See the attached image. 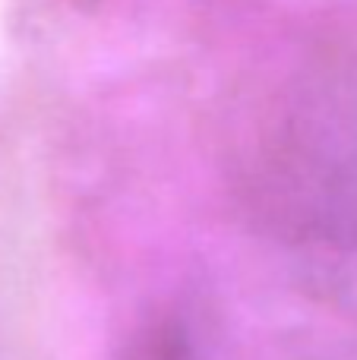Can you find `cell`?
<instances>
[{
    "instance_id": "1",
    "label": "cell",
    "mask_w": 357,
    "mask_h": 360,
    "mask_svg": "<svg viewBox=\"0 0 357 360\" xmlns=\"http://www.w3.org/2000/svg\"><path fill=\"white\" fill-rule=\"evenodd\" d=\"M278 177L291 205L339 237H357V70L342 67L297 101L288 139L278 143Z\"/></svg>"
}]
</instances>
